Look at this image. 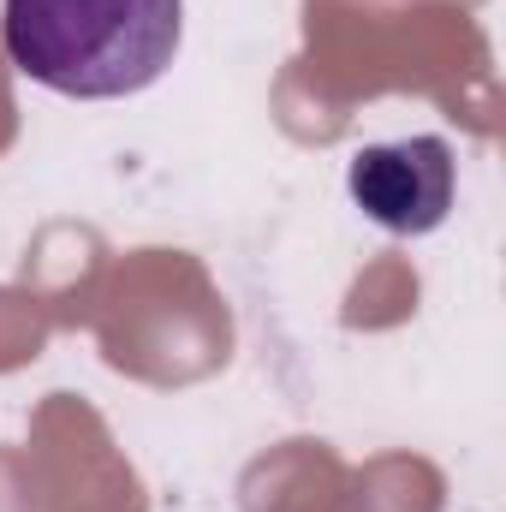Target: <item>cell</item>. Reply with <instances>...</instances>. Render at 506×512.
Instances as JSON below:
<instances>
[{"mask_svg":"<svg viewBox=\"0 0 506 512\" xmlns=\"http://www.w3.org/2000/svg\"><path fill=\"white\" fill-rule=\"evenodd\" d=\"M352 203L387 233H435L453 209V149L441 137H399L352 155Z\"/></svg>","mask_w":506,"mask_h":512,"instance_id":"cell-2","label":"cell"},{"mask_svg":"<svg viewBox=\"0 0 506 512\" xmlns=\"http://www.w3.org/2000/svg\"><path fill=\"white\" fill-rule=\"evenodd\" d=\"M185 30V0H6L0 42L6 60L78 102H114L149 90Z\"/></svg>","mask_w":506,"mask_h":512,"instance_id":"cell-1","label":"cell"}]
</instances>
